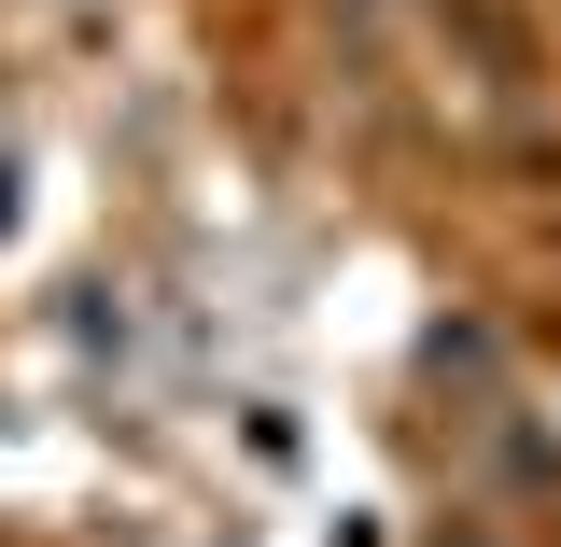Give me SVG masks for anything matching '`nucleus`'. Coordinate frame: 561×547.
Wrapping results in <instances>:
<instances>
[{
  "label": "nucleus",
  "instance_id": "nucleus-1",
  "mask_svg": "<svg viewBox=\"0 0 561 547\" xmlns=\"http://www.w3.org/2000/svg\"><path fill=\"white\" fill-rule=\"evenodd\" d=\"M449 547H505V534H449Z\"/></svg>",
  "mask_w": 561,
  "mask_h": 547
}]
</instances>
